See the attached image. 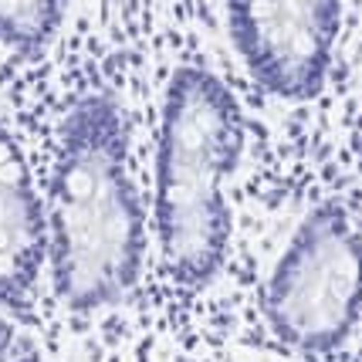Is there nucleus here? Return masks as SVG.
<instances>
[{
  "instance_id": "obj_1",
  "label": "nucleus",
  "mask_w": 362,
  "mask_h": 362,
  "mask_svg": "<svg viewBox=\"0 0 362 362\" xmlns=\"http://www.w3.org/2000/svg\"><path fill=\"white\" fill-rule=\"evenodd\" d=\"M54 291L75 312L129 295L146 257V217L129 173L126 129L109 102H81L64 119L47 189Z\"/></svg>"
},
{
  "instance_id": "obj_3",
  "label": "nucleus",
  "mask_w": 362,
  "mask_h": 362,
  "mask_svg": "<svg viewBox=\"0 0 362 362\" xmlns=\"http://www.w3.org/2000/svg\"><path fill=\"white\" fill-rule=\"evenodd\" d=\"M264 315L288 349L335 352L362 315V230L346 206L312 210L264 288Z\"/></svg>"
},
{
  "instance_id": "obj_4",
  "label": "nucleus",
  "mask_w": 362,
  "mask_h": 362,
  "mask_svg": "<svg viewBox=\"0 0 362 362\" xmlns=\"http://www.w3.org/2000/svg\"><path fill=\"white\" fill-rule=\"evenodd\" d=\"M47 251V206L34 189L21 146L0 126V308L21 312L31 305Z\"/></svg>"
},
{
  "instance_id": "obj_2",
  "label": "nucleus",
  "mask_w": 362,
  "mask_h": 362,
  "mask_svg": "<svg viewBox=\"0 0 362 362\" xmlns=\"http://www.w3.org/2000/svg\"><path fill=\"white\" fill-rule=\"evenodd\" d=\"M240 119L200 75L173 85L156 163V240L163 271L183 291L206 288L230 247L227 183L240 159Z\"/></svg>"
},
{
  "instance_id": "obj_5",
  "label": "nucleus",
  "mask_w": 362,
  "mask_h": 362,
  "mask_svg": "<svg viewBox=\"0 0 362 362\" xmlns=\"http://www.w3.org/2000/svg\"><path fill=\"white\" fill-rule=\"evenodd\" d=\"M54 0H0V37L28 45L51 24Z\"/></svg>"
}]
</instances>
